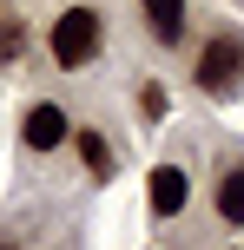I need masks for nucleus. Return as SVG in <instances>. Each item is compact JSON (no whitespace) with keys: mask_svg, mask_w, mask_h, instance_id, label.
I'll return each instance as SVG.
<instances>
[{"mask_svg":"<svg viewBox=\"0 0 244 250\" xmlns=\"http://www.w3.org/2000/svg\"><path fill=\"white\" fill-rule=\"evenodd\" d=\"M139 20L158 46H178L185 40V0H139Z\"/></svg>","mask_w":244,"mask_h":250,"instance_id":"39448f33","label":"nucleus"},{"mask_svg":"<svg viewBox=\"0 0 244 250\" xmlns=\"http://www.w3.org/2000/svg\"><path fill=\"white\" fill-rule=\"evenodd\" d=\"M66 138H73V112H66L60 99H33L20 119V151L26 158H46V151H60Z\"/></svg>","mask_w":244,"mask_h":250,"instance_id":"7ed1b4c3","label":"nucleus"},{"mask_svg":"<svg viewBox=\"0 0 244 250\" xmlns=\"http://www.w3.org/2000/svg\"><path fill=\"white\" fill-rule=\"evenodd\" d=\"M26 53V20L20 13H0V66H13Z\"/></svg>","mask_w":244,"mask_h":250,"instance_id":"6e6552de","label":"nucleus"},{"mask_svg":"<svg viewBox=\"0 0 244 250\" xmlns=\"http://www.w3.org/2000/svg\"><path fill=\"white\" fill-rule=\"evenodd\" d=\"M46 53H53V66L60 73H79V66H92L106 53V13L99 7H66V13H53V26H46Z\"/></svg>","mask_w":244,"mask_h":250,"instance_id":"f257e3e1","label":"nucleus"},{"mask_svg":"<svg viewBox=\"0 0 244 250\" xmlns=\"http://www.w3.org/2000/svg\"><path fill=\"white\" fill-rule=\"evenodd\" d=\"M145 204H152L158 224L185 217V204H192V171H185V165H158V171L145 178Z\"/></svg>","mask_w":244,"mask_h":250,"instance_id":"20e7f679","label":"nucleus"},{"mask_svg":"<svg viewBox=\"0 0 244 250\" xmlns=\"http://www.w3.org/2000/svg\"><path fill=\"white\" fill-rule=\"evenodd\" d=\"M211 204H218V217H224V224H244V165H224V171H218V191H211Z\"/></svg>","mask_w":244,"mask_h":250,"instance_id":"0eeeda50","label":"nucleus"},{"mask_svg":"<svg viewBox=\"0 0 244 250\" xmlns=\"http://www.w3.org/2000/svg\"><path fill=\"white\" fill-rule=\"evenodd\" d=\"M73 138H79V158H86V178H99V185H106V178L119 171V151L106 145V132H92V125H79Z\"/></svg>","mask_w":244,"mask_h":250,"instance_id":"423d86ee","label":"nucleus"},{"mask_svg":"<svg viewBox=\"0 0 244 250\" xmlns=\"http://www.w3.org/2000/svg\"><path fill=\"white\" fill-rule=\"evenodd\" d=\"M198 92H211V99H231L244 92V33H211L205 46H198Z\"/></svg>","mask_w":244,"mask_h":250,"instance_id":"f03ea898","label":"nucleus"},{"mask_svg":"<svg viewBox=\"0 0 244 250\" xmlns=\"http://www.w3.org/2000/svg\"><path fill=\"white\" fill-rule=\"evenodd\" d=\"M0 250H20V244H13V237H0Z\"/></svg>","mask_w":244,"mask_h":250,"instance_id":"9d476101","label":"nucleus"},{"mask_svg":"<svg viewBox=\"0 0 244 250\" xmlns=\"http://www.w3.org/2000/svg\"><path fill=\"white\" fill-rule=\"evenodd\" d=\"M165 105H172L165 86H145V92H139V112H145V119H165Z\"/></svg>","mask_w":244,"mask_h":250,"instance_id":"1a4fd4ad","label":"nucleus"}]
</instances>
